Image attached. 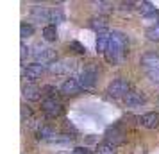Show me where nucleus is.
<instances>
[{
	"label": "nucleus",
	"mask_w": 159,
	"mask_h": 154,
	"mask_svg": "<svg viewBox=\"0 0 159 154\" xmlns=\"http://www.w3.org/2000/svg\"><path fill=\"white\" fill-rule=\"evenodd\" d=\"M106 59L109 63H120L125 56V36L118 30H113L111 32V41H109V47H107V52L104 54Z\"/></svg>",
	"instance_id": "obj_1"
},
{
	"label": "nucleus",
	"mask_w": 159,
	"mask_h": 154,
	"mask_svg": "<svg viewBox=\"0 0 159 154\" xmlns=\"http://www.w3.org/2000/svg\"><path fill=\"white\" fill-rule=\"evenodd\" d=\"M32 58L36 59V63H39V65H50V63L56 61V50L43 43H36L34 50H32Z\"/></svg>",
	"instance_id": "obj_2"
},
{
	"label": "nucleus",
	"mask_w": 159,
	"mask_h": 154,
	"mask_svg": "<svg viewBox=\"0 0 159 154\" xmlns=\"http://www.w3.org/2000/svg\"><path fill=\"white\" fill-rule=\"evenodd\" d=\"M129 91H130V84H129V81H125V79H115V81L107 86V95L115 97V99H120V97L125 99Z\"/></svg>",
	"instance_id": "obj_3"
},
{
	"label": "nucleus",
	"mask_w": 159,
	"mask_h": 154,
	"mask_svg": "<svg viewBox=\"0 0 159 154\" xmlns=\"http://www.w3.org/2000/svg\"><path fill=\"white\" fill-rule=\"evenodd\" d=\"M41 110H43V113L48 118H56L63 113V106H61V102H59L56 97H47L43 102H41Z\"/></svg>",
	"instance_id": "obj_4"
},
{
	"label": "nucleus",
	"mask_w": 159,
	"mask_h": 154,
	"mask_svg": "<svg viewBox=\"0 0 159 154\" xmlns=\"http://www.w3.org/2000/svg\"><path fill=\"white\" fill-rule=\"evenodd\" d=\"M75 61H68V59H56L54 63H50L48 65V72L50 73H68L70 70H73L75 68Z\"/></svg>",
	"instance_id": "obj_5"
},
{
	"label": "nucleus",
	"mask_w": 159,
	"mask_h": 154,
	"mask_svg": "<svg viewBox=\"0 0 159 154\" xmlns=\"http://www.w3.org/2000/svg\"><path fill=\"white\" fill-rule=\"evenodd\" d=\"M61 91H63V95H77L79 91H82V86L77 81V77H72L61 84Z\"/></svg>",
	"instance_id": "obj_6"
},
{
	"label": "nucleus",
	"mask_w": 159,
	"mask_h": 154,
	"mask_svg": "<svg viewBox=\"0 0 159 154\" xmlns=\"http://www.w3.org/2000/svg\"><path fill=\"white\" fill-rule=\"evenodd\" d=\"M95 77H97V73H95L93 68H86V70L77 77V81L80 82L82 90H89V88L95 86Z\"/></svg>",
	"instance_id": "obj_7"
},
{
	"label": "nucleus",
	"mask_w": 159,
	"mask_h": 154,
	"mask_svg": "<svg viewBox=\"0 0 159 154\" xmlns=\"http://www.w3.org/2000/svg\"><path fill=\"white\" fill-rule=\"evenodd\" d=\"M141 66L145 70H159V54L147 52L141 56Z\"/></svg>",
	"instance_id": "obj_8"
},
{
	"label": "nucleus",
	"mask_w": 159,
	"mask_h": 154,
	"mask_svg": "<svg viewBox=\"0 0 159 154\" xmlns=\"http://www.w3.org/2000/svg\"><path fill=\"white\" fill-rule=\"evenodd\" d=\"M139 124L147 127V129H156L159 127V113L152 111V113H145L139 117Z\"/></svg>",
	"instance_id": "obj_9"
},
{
	"label": "nucleus",
	"mask_w": 159,
	"mask_h": 154,
	"mask_svg": "<svg viewBox=\"0 0 159 154\" xmlns=\"http://www.w3.org/2000/svg\"><path fill=\"white\" fill-rule=\"evenodd\" d=\"M30 16L34 22H50V9L43 6H34L30 9Z\"/></svg>",
	"instance_id": "obj_10"
},
{
	"label": "nucleus",
	"mask_w": 159,
	"mask_h": 154,
	"mask_svg": "<svg viewBox=\"0 0 159 154\" xmlns=\"http://www.w3.org/2000/svg\"><path fill=\"white\" fill-rule=\"evenodd\" d=\"M45 72V65H39V63H32V65H27V68L23 70V75L30 79V81H34L38 77H41Z\"/></svg>",
	"instance_id": "obj_11"
},
{
	"label": "nucleus",
	"mask_w": 159,
	"mask_h": 154,
	"mask_svg": "<svg viewBox=\"0 0 159 154\" xmlns=\"http://www.w3.org/2000/svg\"><path fill=\"white\" fill-rule=\"evenodd\" d=\"M125 104L127 108H138V106H143L145 104V95L139 91H129L125 97Z\"/></svg>",
	"instance_id": "obj_12"
},
{
	"label": "nucleus",
	"mask_w": 159,
	"mask_h": 154,
	"mask_svg": "<svg viewBox=\"0 0 159 154\" xmlns=\"http://www.w3.org/2000/svg\"><path fill=\"white\" fill-rule=\"evenodd\" d=\"M22 93H23V99H27V100H39V97H41V90L38 88L36 84H25L22 88Z\"/></svg>",
	"instance_id": "obj_13"
},
{
	"label": "nucleus",
	"mask_w": 159,
	"mask_h": 154,
	"mask_svg": "<svg viewBox=\"0 0 159 154\" xmlns=\"http://www.w3.org/2000/svg\"><path fill=\"white\" fill-rule=\"evenodd\" d=\"M109 41H111V32H100L98 36H97V52L98 54H106L107 52V47H109Z\"/></svg>",
	"instance_id": "obj_14"
},
{
	"label": "nucleus",
	"mask_w": 159,
	"mask_h": 154,
	"mask_svg": "<svg viewBox=\"0 0 159 154\" xmlns=\"http://www.w3.org/2000/svg\"><path fill=\"white\" fill-rule=\"evenodd\" d=\"M107 25H109V22H107V18L106 16H93L91 20H89V27L93 30H97L98 34L100 32H106V29H107Z\"/></svg>",
	"instance_id": "obj_15"
},
{
	"label": "nucleus",
	"mask_w": 159,
	"mask_h": 154,
	"mask_svg": "<svg viewBox=\"0 0 159 154\" xmlns=\"http://www.w3.org/2000/svg\"><path fill=\"white\" fill-rule=\"evenodd\" d=\"M106 143H109V145H120V143H123V134L118 129H109L107 133H106Z\"/></svg>",
	"instance_id": "obj_16"
},
{
	"label": "nucleus",
	"mask_w": 159,
	"mask_h": 154,
	"mask_svg": "<svg viewBox=\"0 0 159 154\" xmlns=\"http://www.w3.org/2000/svg\"><path fill=\"white\" fill-rule=\"evenodd\" d=\"M56 136V129L50 125H41L38 129V138H45V140H54Z\"/></svg>",
	"instance_id": "obj_17"
},
{
	"label": "nucleus",
	"mask_w": 159,
	"mask_h": 154,
	"mask_svg": "<svg viewBox=\"0 0 159 154\" xmlns=\"http://www.w3.org/2000/svg\"><path fill=\"white\" fill-rule=\"evenodd\" d=\"M43 40L45 41H56L57 40V29H56V25H47L43 27Z\"/></svg>",
	"instance_id": "obj_18"
},
{
	"label": "nucleus",
	"mask_w": 159,
	"mask_h": 154,
	"mask_svg": "<svg viewBox=\"0 0 159 154\" xmlns=\"http://www.w3.org/2000/svg\"><path fill=\"white\" fill-rule=\"evenodd\" d=\"M65 20V16H63V11L59 7H56V9H52L50 11V22H52V25H57V23H61Z\"/></svg>",
	"instance_id": "obj_19"
},
{
	"label": "nucleus",
	"mask_w": 159,
	"mask_h": 154,
	"mask_svg": "<svg viewBox=\"0 0 159 154\" xmlns=\"http://www.w3.org/2000/svg\"><path fill=\"white\" fill-rule=\"evenodd\" d=\"M145 36L148 38L150 41H159V23H157V25H152V27H148V29H147V32H145Z\"/></svg>",
	"instance_id": "obj_20"
},
{
	"label": "nucleus",
	"mask_w": 159,
	"mask_h": 154,
	"mask_svg": "<svg viewBox=\"0 0 159 154\" xmlns=\"http://www.w3.org/2000/svg\"><path fill=\"white\" fill-rule=\"evenodd\" d=\"M138 9H139V13H141V15H145V16H148V15H152V13H156V7L152 6L150 2H141Z\"/></svg>",
	"instance_id": "obj_21"
},
{
	"label": "nucleus",
	"mask_w": 159,
	"mask_h": 154,
	"mask_svg": "<svg viewBox=\"0 0 159 154\" xmlns=\"http://www.w3.org/2000/svg\"><path fill=\"white\" fill-rule=\"evenodd\" d=\"M97 154H116V151H115V147L113 145H109V143H100V145L97 147Z\"/></svg>",
	"instance_id": "obj_22"
},
{
	"label": "nucleus",
	"mask_w": 159,
	"mask_h": 154,
	"mask_svg": "<svg viewBox=\"0 0 159 154\" xmlns=\"http://www.w3.org/2000/svg\"><path fill=\"white\" fill-rule=\"evenodd\" d=\"M34 34V27L30 25V23H22L20 25V36L22 38H29Z\"/></svg>",
	"instance_id": "obj_23"
},
{
	"label": "nucleus",
	"mask_w": 159,
	"mask_h": 154,
	"mask_svg": "<svg viewBox=\"0 0 159 154\" xmlns=\"http://www.w3.org/2000/svg\"><path fill=\"white\" fill-rule=\"evenodd\" d=\"M95 6H97V11H98V13H111V11H113V7H111L109 2H97Z\"/></svg>",
	"instance_id": "obj_24"
},
{
	"label": "nucleus",
	"mask_w": 159,
	"mask_h": 154,
	"mask_svg": "<svg viewBox=\"0 0 159 154\" xmlns=\"http://www.w3.org/2000/svg\"><path fill=\"white\" fill-rule=\"evenodd\" d=\"M145 72H147V77H148L152 82L159 84V70H145Z\"/></svg>",
	"instance_id": "obj_25"
},
{
	"label": "nucleus",
	"mask_w": 159,
	"mask_h": 154,
	"mask_svg": "<svg viewBox=\"0 0 159 154\" xmlns=\"http://www.w3.org/2000/svg\"><path fill=\"white\" fill-rule=\"evenodd\" d=\"M70 49H73L77 54H84V52H86V47L80 45L79 41H70Z\"/></svg>",
	"instance_id": "obj_26"
},
{
	"label": "nucleus",
	"mask_w": 159,
	"mask_h": 154,
	"mask_svg": "<svg viewBox=\"0 0 159 154\" xmlns=\"http://www.w3.org/2000/svg\"><path fill=\"white\" fill-rule=\"evenodd\" d=\"M73 154H93V151H89L88 147H75Z\"/></svg>",
	"instance_id": "obj_27"
},
{
	"label": "nucleus",
	"mask_w": 159,
	"mask_h": 154,
	"mask_svg": "<svg viewBox=\"0 0 159 154\" xmlns=\"http://www.w3.org/2000/svg\"><path fill=\"white\" fill-rule=\"evenodd\" d=\"M43 91H47V95H48V97H54V95H56V91H57V90L54 88V86H45V88H43Z\"/></svg>",
	"instance_id": "obj_28"
},
{
	"label": "nucleus",
	"mask_w": 159,
	"mask_h": 154,
	"mask_svg": "<svg viewBox=\"0 0 159 154\" xmlns=\"http://www.w3.org/2000/svg\"><path fill=\"white\" fill-rule=\"evenodd\" d=\"M22 118H23V120H29V118H30V110H29V108H25V106L22 108Z\"/></svg>",
	"instance_id": "obj_29"
},
{
	"label": "nucleus",
	"mask_w": 159,
	"mask_h": 154,
	"mask_svg": "<svg viewBox=\"0 0 159 154\" xmlns=\"http://www.w3.org/2000/svg\"><path fill=\"white\" fill-rule=\"evenodd\" d=\"M134 6H136L134 2H122V4H120V9H123V11H125V9H132Z\"/></svg>",
	"instance_id": "obj_30"
},
{
	"label": "nucleus",
	"mask_w": 159,
	"mask_h": 154,
	"mask_svg": "<svg viewBox=\"0 0 159 154\" xmlns=\"http://www.w3.org/2000/svg\"><path fill=\"white\" fill-rule=\"evenodd\" d=\"M20 50H22V54H20V56H22V59H25V56H27V54H29V49H27V47H25V43H22L20 45Z\"/></svg>",
	"instance_id": "obj_31"
},
{
	"label": "nucleus",
	"mask_w": 159,
	"mask_h": 154,
	"mask_svg": "<svg viewBox=\"0 0 159 154\" xmlns=\"http://www.w3.org/2000/svg\"><path fill=\"white\" fill-rule=\"evenodd\" d=\"M61 154H66V152H61Z\"/></svg>",
	"instance_id": "obj_32"
}]
</instances>
